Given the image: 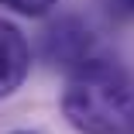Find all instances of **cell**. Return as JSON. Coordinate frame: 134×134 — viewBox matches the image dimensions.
<instances>
[{
  "instance_id": "2",
  "label": "cell",
  "mask_w": 134,
  "mask_h": 134,
  "mask_svg": "<svg viewBox=\"0 0 134 134\" xmlns=\"http://www.w3.org/2000/svg\"><path fill=\"white\" fill-rule=\"evenodd\" d=\"M31 72V48L17 24L0 21V100L21 90V83Z\"/></svg>"
},
{
  "instance_id": "6",
  "label": "cell",
  "mask_w": 134,
  "mask_h": 134,
  "mask_svg": "<svg viewBox=\"0 0 134 134\" xmlns=\"http://www.w3.org/2000/svg\"><path fill=\"white\" fill-rule=\"evenodd\" d=\"M127 4H131V7H134V0H127Z\"/></svg>"
},
{
  "instance_id": "4",
  "label": "cell",
  "mask_w": 134,
  "mask_h": 134,
  "mask_svg": "<svg viewBox=\"0 0 134 134\" xmlns=\"http://www.w3.org/2000/svg\"><path fill=\"white\" fill-rule=\"evenodd\" d=\"M4 7H10L14 14H21V17H45L52 7L59 4V0H0Z\"/></svg>"
},
{
  "instance_id": "3",
  "label": "cell",
  "mask_w": 134,
  "mask_h": 134,
  "mask_svg": "<svg viewBox=\"0 0 134 134\" xmlns=\"http://www.w3.org/2000/svg\"><path fill=\"white\" fill-rule=\"evenodd\" d=\"M90 48H93V38L79 21H59L45 38V52L55 65L79 69L83 62H90Z\"/></svg>"
},
{
  "instance_id": "1",
  "label": "cell",
  "mask_w": 134,
  "mask_h": 134,
  "mask_svg": "<svg viewBox=\"0 0 134 134\" xmlns=\"http://www.w3.org/2000/svg\"><path fill=\"white\" fill-rule=\"evenodd\" d=\"M62 114L79 134H131L134 76L110 59L83 62L65 79Z\"/></svg>"
},
{
  "instance_id": "5",
  "label": "cell",
  "mask_w": 134,
  "mask_h": 134,
  "mask_svg": "<svg viewBox=\"0 0 134 134\" xmlns=\"http://www.w3.org/2000/svg\"><path fill=\"white\" fill-rule=\"evenodd\" d=\"M14 134H35V131H14Z\"/></svg>"
}]
</instances>
